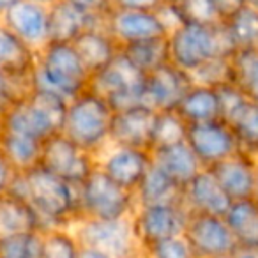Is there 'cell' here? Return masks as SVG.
I'll list each match as a JSON object with an SVG mask.
<instances>
[{
	"label": "cell",
	"instance_id": "cell-37",
	"mask_svg": "<svg viewBox=\"0 0 258 258\" xmlns=\"http://www.w3.org/2000/svg\"><path fill=\"white\" fill-rule=\"evenodd\" d=\"M177 9L182 22L193 23H218L221 22L216 11L214 0H168Z\"/></svg>",
	"mask_w": 258,
	"mask_h": 258
},
{
	"label": "cell",
	"instance_id": "cell-3",
	"mask_svg": "<svg viewBox=\"0 0 258 258\" xmlns=\"http://www.w3.org/2000/svg\"><path fill=\"white\" fill-rule=\"evenodd\" d=\"M237 46L225 22H184L168 34L170 62L186 73H193L214 57H233Z\"/></svg>",
	"mask_w": 258,
	"mask_h": 258
},
{
	"label": "cell",
	"instance_id": "cell-30",
	"mask_svg": "<svg viewBox=\"0 0 258 258\" xmlns=\"http://www.w3.org/2000/svg\"><path fill=\"white\" fill-rule=\"evenodd\" d=\"M120 51L145 76L149 73L156 71L158 68H161V66H165L166 62H170L168 37H158V39L125 44V46L120 48Z\"/></svg>",
	"mask_w": 258,
	"mask_h": 258
},
{
	"label": "cell",
	"instance_id": "cell-19",
	"mask_svg": "<svg viewBox=\"0 0 258 258\" xmlns=\"http://www.w3.org/2000/svg\"><path fill=\"white\" fill-rule=\"evenodd\" d=\"M182 204L191 214L225 216L232 200L218 182L214 173L209 168H202L182 187Z\"/></svg>",
	"mask_w": 258,
	"mask_h": 258
},
{
	"label": "cell",
	"instance_id": "cell-48",
	"mask_svg": "<svg viewBox=\"0 0 258 258\" xmlns=\"http://www.w3.org/2000/svg\"><path fill=\"white\" fill-rule=\"evenodd\" d=\"M4 122H6V111L0 108V135L4 131Z\"/></svg>",
	"mask_w": 258,
	"mask_h": 258
},
{
	"label": "cell",
	"instance_id": "cell-5",
	"mask_svg": "<svg viewBox=\"0 0 258 258\" xmlns=\"http://www.w3.org/2000/svg\"><path fill=\"white\" fill-rule=\"evenodd\" d=\"M68 99L50 90L32 89L6 110V129L30 135L46 142L53 135L62 133Z\"/></svg>",
	"mask_w": 258,
	"mask_h": 258
},
{
	"label": "cell",
	"instance_id": "cell-33",
	"mask_svg": "<svg viewBox=\"0 0 258 258\" xmlns=\"http://www.w3.org/2000/svg\"><path fill=\"white\" fill-rule=\"evenodd\" d=\"M233 83L258 104V48L237 50L232 57Z\"/></svg>",
	"mask_w": 258,
	"mask_h": 258
},
{
	"label": "cell",
	"instance_id": "cell-17",
	"mask_svg": "<svg viewBox=\"0 0 258 258\" xmlns=\"http://www.w3.org/2000/svg\"><path fill=\"white\" fill-rule=\"evenodd\" d=\"M256 161L258 158L239 151L209 170L214 173V177L230 197V200H242V198L254 197Z\"/></svg>",
	"mask_w": 258,
	"mask_h": 258
},
{
	"label": "cell",
	"instance_id": "cell-21",
	"mask_svg": "<svg viewBox=\"0 0 258 258\" xmlns=\"http://www.w3.org/2000/svg\"><path fill=\"white\" fill-rule=\"evenodd\" d=\"M73 44H75L76 51L82 57L85 68L89 69L90 76L96 75L101 69H104L120 53V44L106 30L104 22L101 25H94L90 29L83 30L73 41Z\"/></svg>",
	"mask_w": 258,
	"mask_h": 258
},
{
	"label": "cell",
	"instance_id": "cell-2",
	"mask_svg": "<svg viewBox=\"0 0 258 258\" xmlns=\"http://www.w3.org/2000/svg\"><path fill=\"white\" fill-rule=\"evenodd\" d=\"M113 117L115 110L110 101L89 87L68 101L62 133L80 149L97 158L111 144Z\"/></svg>",
	"mask_w": 258,
	"mask_h": 258
},
{
	"label": "cell",
	"instance_id": "cell-18",
	"mask_svg": "<svg viewBox=\"0 0 258 258\" xmlns=\"http://www.w3.org/2000/svg\"><path fill=\"white\" fill-rule=\"evenodd\" d=\"M154 120L156 110L145 104H135L124 110H115L113 125H111V144L151 151Z\"/></svg>",
	"mask_w": 258,
	"mask_h": 258
},
{
	"label": "cell",
	"instance_id": "cell-25",
	"mask_svg": "<svg viewBox=\"0 0 258 258\" xmlns=\"http://www.w3.org/2000/svg\"><path fill=\"white\" fill-rule=\"evenodd\" d=\"M237 247L258 249V200L254 197L233 200L225 212Z\"/></svg>",
	"mask_w": 258,
	"mask_h": 258
},
{
	"label": "cell",
	"instance_id": "cell-27",
	"mask_svg": "<svg viewBox=\"0 0 258 258\" xmlns=\"http://www.w3.org/2000/svg\"><path fill=\"white\" fill-rule=\"evenodd\" d=\"M44 142L30 135L6 129L0 135V152L6 156L16 172H27L41 163Z\"/></svg>",
	"mask_w": 258,
	"mask_h": 258
},
{
	"label": "cell",
	"instance_id": "cell-28",
	"mask_svg": "<svg viewBox=\"0 0 258 258\" xmlns=\"http://www.w3.org/2000/svg\"><path fill=\"white\" fill-rule=\"evenodd\" d=\"M223 120L232 127L240 151L258 158V104L244 97Z\"/></svg>",
	"mask_w": 258,
	"mask_h": 258
},
{
	"label": "cell",
	"instance_id": "cell-14",
	"mask_svg": "<svg viewBox=\"0 0 258 258\" xmlns=\"http://www.w3.org/2000/svg\"><path fill=\"white\" fill-rule=\"evenodd\" d=\"M104 27L120 48L140 41L168 37V29L158 11L110 8V11L104 15Z\"/></svg>",
	"mask_w": 258,
	"mask_h": 258
},
{
	"label": "cell",
	"instance_id": "cell-39",
	"mask_svg": "<svg viewBox=\"0 0 258 258\" xmlns=\"http://www.w3.org/2000/svg\"><path fill=\"white\" fill-rule=\"evenodd\" d=\"M30 89H32L30 85L18 82L0 69V108L4 111L11 108L18 99H22Z\"/></svg>",
	"mask_w": 258,
	"mask_h": 258
},
{
	"label": "cell",
	"instance_id": "cell-22",
	"mask_svg": "<svg viewBox=\"0 0 258 258\" xmlns=\"http://www.w3.org/2000/svg\"><path fill=\"white\" fill-rule=\"evenodd\" d=\"M104 18L87 15L76 9L68 0H57L50 6V41L73 43L83 30L101 25Z\"/></svg>",
	"mask_w": 258,
	"mask_h": 258
},
{
	"label": "cell",
	"instance_id": "cell-11",
	"mask_svg": "<svg viewBox=\"0 0 258 258\" xmlns=\"http://www.w3.org/2000/svg\"><path fill=\"white\" fill-rule=\"evenodd\" d=\"M97 168L118 186L137 191L142 179L152 166V151L129 145L110 144L96 158Z\"/></svg>",
	"mask_w": 258,
	"mask_h": 258
},
{
	"label": "cell",
	"instance_id": "cell-41",
	"mask_svg": "<svg viewBox=\"0 0 258 258\" xmlns=\"http://www.w3.org/2000/svg\"><path fill=\"white\" fill-rule=\"evenodd\" d=\"M166 0H110L111 8L138 9V11H158Z\"/></svg>",
	"mask_w": 258,
	"mask_h": 258
},
{
	"label": "cell",
	"instance_id": "cell-47",
	"mask_svg": "<svg viewBox=\"0 0 258 258\" xmlns=\"http://www.w3.org/2000/svg\"><path fill=\"white\" fill-rule=\"evenodd\" d=\"M120 258H147V254L144 253V249H137V251H133V253H127Z\"/></svg>",
	"mask_w": 258,
	"mask_h": 258
},
{
	"label": "cell",
	"instance_id": "cell-31",
	"mask_svg": "<svg viewBox=\"0 0 258 258\" xmlns=\"http://www.w3.org/2000/svg\"><path fill=\"white\" fill-rule=\"evenodd\" d=\"M82 242L71 226L44 230L41 233L39 258H80Z\"/></svg>",
	"mask_w": 258,
	"mask_h": 258
},
{
	"label": "cell",
	"instance_id": "cell-43",
	"mask_svg": "<svg viewBox=\"0 0 258 258\" xmlns=\"http://www.w3.org/2000/svg\"><path fill=\"white\" fill-rule=\"evenodd\" d=\"M216 11H218L221 22L228 20L230 16L235 15L239 9H242L244 6H247V0H214Z\"/></svg>",
	"mask_w": 258,
	"mask_h": 258
},
{
	"label": "cell",
	"instance_id": "cell-20",
	"mask_svg": "<svg viewBox=\"0 0 258 258\" xmlns=\"http://www.w3.org/2000/svg\"><path fill=\"white\" fill-rule=\"evenodd\" d=\"M37 50L18 37L0 20V69L18 82L32 87Z\"/></svg>",
	"mask_w": 258,
	"mask_h": 258
},
{
	"label": "cell",
	"instance_id": "cell-42",
	"mask_svg": "<svg viewBox=\"0 0 258 258\" xmlns=\"http://www.w3.org/2000/svg\"><path fill=\"white\" fill-rule=\"evenodd\" d=\"M16 175H18V172L15 170V166L0 152V197H4L6 193H9Z\"/></svg>",
	"mask_w": 258,
	"mask_h": 258
},
{
	"label": "cell",
	"instance_id": "cell-16",
	"mask_svg": "<svg viewBox=\"0 0 258 258\" xmlns=\"http://www.w3.org/2000/svg\"><path fill=\"white\" fill-rule=\"evenodd\" d=\"M2 22L34 50L50 43V8L36 0H18Z\"/></svg>",
	"mask_w": 258,
	"mask_h": 258
},
{
	"label": "cell",
	"instance_id": "cell-15",
	"mask_svg": "<svg viewBox=\"0 0 258 258\" xmlns=\"http://www.w3.org/2000/svg\"><path fill=\"white\" fill-rule=\"evenodd\" d=\"M191 85L193 78L189 73L182 71L172 62H166L145 76L142 103L156 111L177 110L180 99Z\"/></svg>",
	"mask_w": 258,
	"mask_h": 258
},
{
	"label": "cell",
	"instance_id": "cell-24",
	"mask_svg": "<svg viewBox=\"0 0 258 258\" xmlns=\"http://www.w3.org/2000/svg\"><path fill=\"white\" fill-rule=\"evenodd\" d=\"M177 113L186 120L187 125L221 118V101L218 89L193 82V85L180 99Z\"/></svg>",
	"mask_w": 258,
	"mask_h": 258
},
{
	"label": "cell",
	"instance_id": "cell-13",
	"mask_svg": "<svg viewBox=\"0 0 258 258\" xmlns=\"http://www.w3.org/2000/svg\"><path fill=\"white\" fill-rule=\"evenodd\" d=\"M184 237L197 258L226 256L237 251V242L225 216L189 214Z\"/></svg>",
	"mask_w": 258,
	"mask_h": 258
},
{
	"label": "cell",
	"instance_id": "cell-51",
	"mask_svg": "<svg viewBox=\"0 0 258 258\" xmlns=\"http://www.w3.org/2000/svg\"><path fill=\"white\" fill-rule=\"evenodd\" d=\"M247 6H251V8H254L258 11V0H247Z\"/></svg>",
	"mask_w": 258,
	"mask_h": 258
},
{
	"label": "cell",
	"instance_id": "cell-23",
	"mask_svg": "<svg viewBox=\"0 0 258 258\" xmlns=\"http://www.w3.org/2000/svg\"><path fill=\"white\" fill-rule=\"evenodd\" d=\"M152 163L184 187L204 166L186 142L166 145L152 151Z\"/></svg>",
	"mask_w": 258,
	"mask_h": 258
},
{
	"label": "cell",
	"instance_id": "cell-38",
	"mask_svg": "<svg viewBox=\"0 0 258 258\" xmlns=\"http://www.w3.org/2000/svg\"><path fill=\"white\" fill-rule=\"evenodd\" d=\"M144 253L147 258H197L184 233L151 244L144 247Z\"/></svg>",
	"mask_w": 258,
	"mask_h": 258
},
{
	"label": "cell",
	"instance_id": "cell-4",
	"mask_svg": "<svg viewBox=\"0 0 258 258\" xmlns=\"http://www.w3.org/2000/svg\"><path fill=\"white\" fill-rule=\"evenodd\" d=\"M90 85V73L73 43L50 41L37 51L32 87L73 99Z\"/></svg>",
	"mask_w": 258,
	"mask_h": 258
},
{
	"label": "cell",
	"instance_id": "cell-46",
	"mask_svg": "<svg viewBox=\"0 0 258 258\" xmlns=\"http://www.w3.org/2000/svg\"><path fill=\"white\" fill-rule=\"evenodd\" d=\"M16 2H18V0H0V20L4 18L6 13H8Z\"/></svg>",
	"mask_w": 258,
	"mask_h": 258
},
{
	"label": "cell",
	"instance_id": "cell-40",
	"mask_svg": "<svg viewBox=\"0 0 258 258\" xmlns=\"http://www.w3.org/2000/svg\"><path fill=\"white\" fill-rule=\"evenodd\" d=\"M68 2L71 6H75L76 9H80V11L97 16V18H104V15L111 8L110 0H68Z\"/></svg>",
	"mask_w": 258,
	"mask_h": 258
},
{
	"label": "cell",
	"instance_id": "cell-34",
	"mask_svg": "<svg viewBox=\"0 0 258 258\" xmlns=\"http://www.w3.org/2000/svg\"><path fill=\"white\" fill-rule=\"evenodd\" d=\"M187 124L177 110H165L156 111L154 129H152V145L151 151L166 145L186 142Z\"/></svg>",
	"mask_w": 258,
	"mask_h": 258
},
{
	"label": "cell",
	"instance_id": "cell-7",
	"mask_svg": "<svg viewBox=\"0 0 258 258\" xmlns=\"http://www.w3.org/2000/svg\"><path fill=\"white\" fill-rule=\"evenodd\" d=\"M191 212L182 200L165 202V204L137 205L131 225L140 244V249L170 237L182 235Z\"/></svg>",
	"mask_w": 258,
	"mask_h": 258
},
{
	"label": "cell",
	"instance_id": "cell-12",
	"mask_svg": "<svg viewBox=\"0 0 258 258\" xmlns=\"http://www.w3.org/2000/svg\"><path fill=\"white\" fill-rule=\"evenodd\" d=\"M186 144L191 147L204 168H212L219 161L240 151L232 127L223 118L189 124Z\"/></svg>",
	"mask_w": 258,
	"mask_h": 258
},
{
	"label": "cell",
	"instance_id": "cell-8",
	"mask_svg": "<svg viewBox=\"0 0 258 258\" xmlns=\"http://www.w3.org/2000/svg\"><path fill=\"white\" fill-rule=\"evenodd\" d=\"M144 73L138 71L120 51L106 68L90 76L89 87L106 97L113 110H124L135 104H144Z\"/></svg>",
	"mask_w": 258,
	"mask_h": 258
},
{
	"label": "cell",
	"instance_id": "cell-6",
	"mask_svg": "<svg viewBox=\"0 0 258 258\" xmlns=\"http://www.w3.org/2000/svg\"><path fill=\"white\" fill-rule=\"evenodd\" d=\"M82 218L94 219H125L137 209L133 191L118 186L96 166L92 173L78 186Z\"/></svg>",
	"mask_w": 258,
	"mask_h": 258
},
{
	"label": "cell",
	"instance_id": "cell-10",
	"mask_svg": "<svg viewBox=\"0 0 258 258\" xmlns=\"http://www.w3.org/2000/svg\"><path fill=\"white\" fill-rule=\"evenodd\" d=\"M39 165L60 179L80 186L96 170L97 161L92 154L80 149L64 133H58L44 142Z\"/></svg>",
	"mask_w": 258,
	"mask_h": 258
},
{
	"label": "cell",
	"instance_id": "cell-36",
	"mask_svg": "<svg viewBox=\"0 0 258 258\" xmlns=\"http://www.w3.org/2000/svg\"><path fill=\"white\" fill-rule=\"evenodd\" d=\"M195 83L209 87H221L233 83V62L232 57H214L202 64L197 71L191 73Z\"/></svg>",
	"mask_w": 258,
	"mask_h": 258
},
{
	"label": "cell",
	"instance_id": "cell-50",
	"mask_svg": "<svg viewBox=\"0 0 258 258\" xmlns=\"http://www.w3.org/2000/svg\"><path fill=\"white\" fill-rule=\"evenodd\" d=\"M254 198L258 200V161H256V186H254Z\"/></svg>",
	"mask_w": 258,
	"mask_h": 258
},
{
	"label": "cell",
	"instance_id": "cell-9",
	"mask_svg": "<svg viewBox=\"0 0 258 258\" xmlns=\"http://www.w3.org/2000/svg\"><path fill=\"white\" fill-rule=\"evenodd\" d=\"M83 246H92L113 258L140 249L133 232L131 218L125 219H94L82 218L71 226Z\"/></svg>",
	"mask_w": 258,
	"mask_h": 258
},
{
	"label": "cell",
	"instance_id": "cell-35",
	"mask_svg": "<svg viewBox=\"0 0 258 258\" xmlns=\"http://www.w3.org/2000/svg\"><path fill=\"white\" fill-rule=\"evenodd\" d=\"M39 232H20L0 235V258H39Z\"/></svg>",
	"mask_w": 258,
	"mask_h": 258
},
{
	"label": "cell",
	"instance_id": "cell-45",
	"mask_svg": "<svg viewBox=\"0 0 258 258\" xmlns=\"http://www.w3.org/2000/svg\"><path fill=\"white\" fill-rule=\"evenodd\" d=\"M233 258H258V249H246V247H237Z\"/></svg>",
	"mask_w": 258,
	"mask_h": 258
},
{
	"label": "cell",
	"instance_id": "cell-1",
	"mask_svg": "<svg viewBox=\"0 0 258 258\" xmlns=\"http://www.w3.org/2000/svg\"><path fill=\"white\" fill-rule=\"evenodd\" d=\"M9 191L32 205L43 223V232L58 226H73L82 219L78 186L60 179L41 165L27 172H18Z\"/></svg>",
	"mask_w": 258,
	"mask_h": 258
},
{
	"label": "cell",
	"instance_id": "cell-29",
	"mask_svg": "<svg viewBox=\"0 0 258 258\" xmlns=\"http://www.w3.org/2000/svg\"><path fill=\"white\" fill-rule=\"evenodd\" d=\"M135 197L138 205L165 204V202L182 200V187L152 163L149 172L142 179L140 186L135 191Z\"/></svg>",
	"mask_w": 258,
	"mask_h": 258
},
{
	"label": "cell",
	"instance_id": "cell-32",
	"mask_svg": "<svg viewBox=\"0 0 258 258\" xmlns=\"http://www.w3.org/2000/svg\"><path fill=\"white\" fill-rule=\"evenodd\" d=\"M225 25L237 50L258 48V11L254 8L244 6L233 16L225 20Z\"/></svg>",
	"mask_w": 258,
	"mask_h": 258
},
{
	"label": "cell",
	"instance_id": "cell-49",
	"mask_svg": "<svg viewBox=\"0 0 258 258\" xmlns=\"http://www.w3.org/2000/svg\"><path fill=\"white\" fill-rule=\"evenodd\" d=\"M36 2H39V4H44V6H48V8H50V6L55 4L57 0H36Z\"/></svg>",
	"mask_w": 258,
	"mask_h": 258
},
{
	"label": "cell",
	"instance_id": "cell-44",
	"mask_svg": "<svg viewBox=\"0 0 258 258\" xmlns=\"http://www.w3.org/2000/svg\"><path fill=\"white\" fill-rule=\"evenodd\" d=\"M80 258H113L111 254L104 253V251L97 249V247L92 246H83L82 244V249H80Z\"/></svg>",
	"mask_w": 258,
	"mask_h": 258
},
{
	"label": "cell",
	"instance_id": "cell-26",
	"mask_svg": "<svg viewBox=\"0 0 258 258\" xmlns=\"http://www.w3.org/2000/svg\"><path fill=\"white\" fill-rule=\"evenodd\" d=\"M20 232L43 233V223L25 198L9 191L0 197V235Z\"/></svg>",
	"mask_w": 258,
	"mask_h": 258
},
{
	"label": "cell",
	"instance_id": "cell-52",
	"mask_svg": "<svg viewBox=\"0 0 258 258\" xmlns=\"http://www.w3.org/2000/svg\"><path fill=\"white\" fill-rule=\"evenodd\" d=\"M216 258H233V254H226V256H216Z\"/></svg>",
	"mask_w": 258,
	"mask_h": 258
}]
</instances>
